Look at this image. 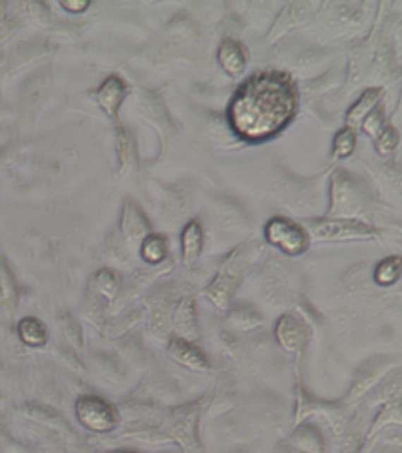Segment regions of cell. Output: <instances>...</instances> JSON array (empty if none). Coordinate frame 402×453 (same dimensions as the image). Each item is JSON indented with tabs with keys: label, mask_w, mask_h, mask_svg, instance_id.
Here are the masks:
<instances>
[{
	"label": "cell",
	"mask_w": 402,
	"mask_h": 453,
	"mask_svg": "<svg viewBox=\"0 0 402 453\" xmlns=\"http://www.w3.org/2000/svg\"><path fill=\"white\" fill-rule=\"evenodd\" d=\"M298 110V90L291 76L282 73H256L234 93L229 123L248 143L276 136L293 123Z\"/></svg>",
	"instance_id": "cell-1"
},
{
	"label": "cell",
	"mask_w": 402,
	"mask_h": 453,
	"mask_svg": "<svg viewBox=\"0 0 402 453\" xmlns=\"http://www.w3.org/2000/svg\"><path fill=\"white\" fill-rule=\"evenodd\" d=\"M252 257H255V247L252 243H244L220 263L214 279L207 287V299L212 305L222 311L229 309L232 297L243 283L244 273L250 267Z\"/></svg>",
	"instance_id": "cell-2"
},
{
	"label": "cell",
	"mask_w": 402,
	"mask_h": 453,
	"mask_svg": "<svg viewBox=\"0 0 402 453\" xmlns=\"http://www.w3.org/2000/svg\"><path fill=\"white\" fill-rule=\"evenodd\" d=\"M315 241H358V239H374L377 229L354 219H315L308 220L305 229Z\"/></svg>",
	"instance_id": "cell-3"
},
{
	"label": "cell",
	"mask_w": 402,
	"mask_h": 453,
	"mask_svg": "<svg viewBox=\"0 0 402 453\" xmlns=\"http://www.w3.org/2000/svg\"><path fill=\"white\" fill-rule=\"evenodd\" d=\"M264 237L268 245L281 249L282 253L298 257L310 247V237L298 223H293L284 217H272L264 227Z\"/></svg>",
	"instance_id": "cell-4"
},
{
	"label": "cell",
	"mask_w": 402,
	"mask_h": 453,
	"mask_svg": "<svg viewBox=\"0 0 402 453\" xmlns=\"http://www.w3.org/2000/svg\"><path fill=\"white\" fill-rule=\"evenodd\" d=\"M76 419L80 425L95 431V433H110L112 429L118 428V413L116 409L97 395H83L76 399L74 405Z\"/></svg>",
	"instance_id": "cell-5"
},
{
	"label": "cell",
	"mask_w": 402,
	"mask_h": 453,
	"mask_svg": "<svg viewBox=\"0 0 402 453\" xmlns=\"http://www.w3.org/2000/svg\"><path fill=\"white\" fill-rule=\"evenodd\" d=\"M358 179L351 177L348 172H336L332 177V205L330 215H342V219H351L348 215H354L356 211L365 207V196L360 193Z\"/></svg>",
	"instance_id": "cell-6"
},
{
	"label": "cell",
	"mask_w": 402,
	"mask_h": 453,
	"mask_svg": "<svg viewBox=\"0 0 402 453\" xmlns=\"http://www.w3.org/2000/svg\"><path fill=\"white\" fill-rule=\"evenodd\" d=\"M126 83L124 78H121L118 74L109 76L102 85L98 86L97 90L92 93V97L97 100V105L100 110L109 117L112 123L116 124V131L122 135V124L118 123V112H121L122 102L126 98Z\"/></svg>",
	"instance_id": "cell-7"
},
{
	"label": "cell",
	"mask_w": 402,
	"mask_h": 453,
	"mask_svg": "<svg viewBox=\"0 0 402 453\" xmlns=\"http://www.w3.org/2000/svg\"><path fill=\"white\" fill-rule=\"evenodd\" d=\"M121 229L124 239L130 243V245H140L148 235L152 233V227H150V220L142 213V208L138 203H134L133 199H126L124 208H122V219H121Z\"/></svg>",
	"instance_id": "cell-8"
},
{
	"label": "cell",
	"mask_w": 402,
	"mask_h": 453,
	"mask_svg": "<svg viewBox=\"0 0 402 453\" xmlns=\"http://www.w3.org/2000/svg\"><path fill=\"white\" fill-rule=\"evenodd\" d=\"M274 335H276L279 345L286 353H300V349L305 347L306 339H308L306 325L293 313H286L279 319Z\"/></svg>",
	"instance_id": "cell-9"
},
{
	"label": "cell",
	"mask_w": 402,
	"mask_h": 453,
	"mask_svg": "<svg viewBox=\"0 0 402 453\" xmlns=\"http://www.w3.org/2000/svg\"><path fill=\"white\" fill-rule=\"evenodd\" d=\"M169 355L178 365L190 369V371H210V361L205 351L188 339L172 337L169 341Z\"/></svg>",
	"instance_id": "cell-10"
},
{
	"label": "cell",
	"mask_w": 402,
	"mask_h": 453,
	"mask_svg": "<svg viewBox=\"0 0 402 453\" xmlns=\"http://www.w3.org/2000/svg\"><path fill=\"white\" fill-rule=\"evenodd\" d=\"M219 62L220 66L224 69V73L231 74V76H238L244 73L246 69V62H248V54L246 49L238 40H224L219 49Z\"/></svg>",
	"instance_id": "cell-11"
},
{
	"label": "cell",
	"mask_w": 402,
	"mask_h": 453,
	"mask_svg": "<svg viewBox=\"0 0 402 453\" xmlns=\"http://www.w3.org/2000/svg\"><path fill=\"white\" fill-rule=\"evenodd\" d=\"M183 261L186 267H193L196 261L202 255V247H205V231H202V223L198 219H193L183 231Z\"/></svg>",
	"instance_id": "cell-12"
},
{
	"label": "cell",
	"mask_w": 402,
	"mask_h": 453,
	"mask_svg": "<svg viewBox=\"0 0 402 453\" xmlns=\"http://www.w3.org/2000/svg\"><path fill=\"white\" fill-rule=\"evenodd\" d=\"M196 407L176 409L172 413V435L183 443V447H190L196 443Z\"/></svg>",
	"instance_id": "cell-13"
},
{
	"label": "cell",
	"mask_w": 402,
	"mask_h": 453,
	"mask_svg": "<svg viewBox=\"0 0 402 453\" xmlns=\"http://www.w3.org/2000/svg\"><path fill=\"white\" fill-rule=\"evenodd\" d=\"M380 98H382V88H368V90H365L363 97L358 98L353 105V109L348 110V114H346V127L353 129V131L360 129L363 121L378 107Z\"/></svg>",
	"instance_id": "cell-14"
},
{
	"label": "cell",
	"mask_w": 402,
	"mask_h": 453,
	"mask_svg": "<svg viewBox=\"0 0 402 453\" xmlns=\"http://www.w3.org/2000/svg\"><path fill=\"white\" fill-rule=\"evenodd\" d=\"M18 305V283L13 269L0 255V309L6 313H14Z\"/></svg>",
	"instance_id": "cell-15"
},
{
	"label": "cell",
	"mask_w": 402,
	"mask_h": 453,
	"mask_svg": "<svg viewBox=\"0 0 402 453\" xmlns=\"http://www.w3.org/2000/svg\"><path fill=\"white\" fill-rule=\"evenodd\" d=\"M291 443L303 453L327 452V443L322 440V433L315 425H310V423H303L300 428L294 429V433L291 435Z\"/></svg>",
	"instance_id": "cell-16"
},
{
	"label": "cell",
	"mask_w": 402,
	"mask_h": 453,
	"mask_svg": "<svg viewBox=\"0 0 402 453\" xmlns=\"http://www.w3.org/2000/svg\"><path fill=\"white\" fill-rule=\"evenodd\" d=\"M18 335L28 347H42L49 341V331L37 317H25L18 323Z\"/></svg>",
	"instance_id": "cell-17"
},
{
	"label": "cell",
	"mask_w": 402,
	"mask_h": 453,
	"mask_svg": "<svg viewBox=\"0 0 402 453\" xmlns=\"http://www.w3.org/2000/svg\"><path fill=\"white\" fill-rule=\"evenodd\" d=\"M169 255V239L164 235L150 233L140 243V257L150 265H159Z\"/></svg>",
	"instance_id": "cell-18"
},
{
	"label": "cell",
	"mask_w": 402,
	"mask_h": 453,
	"mask_svg": "<svg viewBox=\"0 0 402 453\" xmlns=\"http://www.w3.org/2000/svg\"><path fill=\"white\" fill-rule=\"evenodd\" d=\"M92 289L95 293L100 295L104 301H112L116 299V295L121 293V283L116 273L110 269H100L92 279Z\"/></svg>",
	"instance_id": "cell-19"
},
{
	"label": "cell",
	"mask_w": 402,
	"mask_h": 453,
	"mask_svg": "<svg viewBox=\"0 0 402 453\" xmlns=\"http://www.w3.org/2000/svg\"><path fill=\"white\" fill-rule=\"evenodd\" d=\"M401 271L402 265L398 255L382 259L377 265V269H374V281L380 287H390V285H394V283L401 279Z\"/></svg>",
	"instance_id": "cell-20"
},
{
	"label": "cell",
	"mask_w": 402,
	"mask_h": 453,
	"mask_svg": "<svg viewBox=\"0 0 402 453\" xmlns=\"http://www.w3.org/2000/svg\"><path fill=\"white\" fill-rule=\"evenodd\" d=\"M229 323H231V327H234V329L250 331L262 323V315L256 311L255 307H236V309H232Z\"/></svg>",
	"instance_id": "cell-21"
},
{
	"label": "cell",
	"mask_w": 402,
	"mask_h": 453,
	"mask_svg": "<svg viewBox=\"0 0 402 453\" xmlns=\"http://www.w3.org/2000/svg\"><path fill=\"white\" fill-rule=\"evenodd\" d=\"M356 148V131L344 127L341 129L336 136H334V143H332V155L336 159H346L353 155V151Z\"/></svg>",
	"instance_id": "cell-22"
},
{
	"label": "cell",
	"mask_w": 402,
	"mask_h": 453,
	"mask_svg": "<svg viewBox=\"0 0 402 453\" xmlns=\"http://www.w3.org/2000/svg\"><path fill=\"white\" fill-rule=\"evenodd\" d=\"M374 143H377L378 155H382V157L392 155V151L396 148V143H398V133H396V129H394V127H390V124H386V127H384V131L374 139Z\"/></svg>",
	"instance_id": "cell-23"
},
{
	"label": "cell",
	"mask_w": 402,
	"mask_h": 453,
	"mask_svg": "<svg viewBox=\"0 0 402 453\" xmlns=\"http://www.w3.org/2000/svg\"><path fill=\"white\" fill-rule=\"evenodd\" d=\"M363 131H365L366 135L370 136V139H377L382 131H384V127H386V123H384V117H382V110L380 109H374L368 117H366L365 121H363Z\"/></svg>",
	"instance_id": "cell-24"
},
{
	"label": "cell",
	"mask_w": 402,
	"mask_h": 453,
	"mask_svg": "<svg viewBox=\"0 0 402 453\" xmlns=\"http://www.w3.org/2000/svg\"><path fill=\"white\" fill-rule=\"evenodd\" d=\"M62 8L68 13H85L90 6V0H62Z\"/></svg>",
	"instance_id": "cell-25"
}]
</instances>
